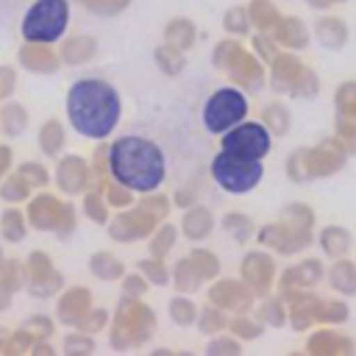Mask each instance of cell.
I'll return each instance as SVG.
<instances>
[{"mask_svg":"<svg viewBox=\"0 0 356 356\" xmlns=\"http://www.w3.org/2000/svg\"><path fill=\"white\" fill-rule=\"evenodd\" d=\"M70 125L86 139L108 136L120 122V97L100 78H81L67 92Z\"/></svg>","mask_w":356,"mask_h":356,"instance_id":"1","label":"cell"},{"mask_svg":"<svg viewBox=\"0 0 356 356\" xmlns=\"http://www.w3.org/2000/svg\"><path fill=\"white\" fill-rule=\"evenodd\" d=\"M67 17H70V8H67V0H36L25 17H22V36L28 42H42V44H50L56 42L64 28H67Z\"/></svg>","mask_w":356,"mask_h":356,"instance_id":"3","label":"cell"},{"mask_svg":"<svg viewBox=\"0 0 356 356\" xmlns=\"http://www.w3.org/2000/svg\"><path fill=\"white\" fill-rule=\"evenodd\" d=\"M245 111H248V103H245V95L242 92H236V89H220L217 95L209 97L206 111H203V120H206V125L214 134H220V131L236 125L245 117Z\"/></svg>","mask_w":356,"mask_h":356,"instance_id":"4","label":"cell"},{"mask_svg":"<svg viewBox=\"0 0 356 356\" xmlns=\"http://www.w3.org/2000/svg\"><path fill=\"white\" fill-rule=\"evenodd\" d=\"M214 175L222 186H228L234 192H242V189H250L259 181L261 164H259V159H245V156H234V153L222 150L214 161Z\"/></svg>","mask_w":356,"mask_h":356,"instance_id":"5","label":"cell"},{"mask_svg":"<svg viewBox=\"0 0 356 356\" xmlns=\"http://www.w3.org/2000/svg\"><path fill=\"white\" fill-rule=\"evenodd\" d=\"M270 147V136L261 125L256 122H245L236 125L225 139H222V150L234 153V156H245V159H261Z\"/></svg>","mask_w":356,"mask_h":356,"instance_id":"6","label":"cell"},{"mask_svg":"<svg viewBox=\"0 0 356 356\" xmlns=\"http://www.w3.org/2000/svg\"><path fill=\"white\" fill-rule=\"evenodd\" d=\"M108 164H111V175L120 184H125L128 189H136V192L156 189L164 181V172H167L161 150L150 139H142V136L117 139L114 147H111Z\"/></svg>","mask_w":356,"mask_h":356,"instance_id":"2","label":"cell"}]
</instances>
